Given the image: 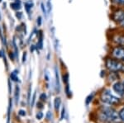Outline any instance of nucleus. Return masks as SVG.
<instances>
[{"mask_svg":"<svg viewBox=\"0 0 124 123\" xmlns=\"http://www.w3.org/2000/svg\"><path fill=\"white\" fill-rule=\"evenodd\" d=\"M99 117L103 122L113 123V122H117L120 120L119 113L113 108H103L101 110Z\"/></svg>","mask_w":124,"mask_h":123,"instance_id":"f257e3e1","label":"nucleus"},{"mask_svg":"<svg viewBox=\"0 0 124 123\" xmlns=\"http://www.w3.org/2000/svg\"><path fill=\"white\" fill-rule=\"evenodd\" d=\"M101 100L103 102L109 105H114L117 104L119 102V99L115 97L113 94H111L109 90H103V93L101 94Z\"/></svg>","mask_w":124,"mask_h":123,"instance_id":"f03ea898","label":"nucleus"},{"mask_svg":"<svg viewBox=\"0 0 124 123\" xmlns=\"http://www.w3.org/2000/svg\"><path fill=\"white\" fill-rule=\"evenodd\" d=\"M106 67L109 69L110 71L113 72H117V71H123L124 65L118 60L113 59H107L105 62Z\"/></svg>","mask_w":124,"mask_h":123,"instance_id":"7ed1b4c3","label":"nucleus"},{"mask_svg":"<svg viewBox=\"0 0 124 123\" xmlns=\"http://www.w3.org/2000/svg\"><path fill=\"white\" fill-rule=\"evenodd\" d=\"M112 19L116 22L121 23L122 22L124 21V10L118 9L115 11L112 15Z\"/></svg>","mask_w":124,"mask_h":123,"instance_id":"20e7f679","label":"nucleus"},{"mask_svg":"<svg viewBox=\"0 0 124 123\" xmlns=\"http://www.w3.org/2000/svg\"><path fill=\"white\" fill-rule=\"evenodd\" d=\"M112 55L116 59H124V47H121V46L115 47L113 50V51H112Z\"/></svg>","mask_w":124,"mask_h":123,"instance_id":"39448f33","label":"nucleus"},{"mask_svg":"<svg viewBox=\"0 0 124 123\" xmlns=\"http://www.w3.org/2000/svg\"><path fill=\"white\" fill-rule=\"evenodd\" d=\"M113 90L120 96L124 95V84L121 82H117L113 85Z\"/></svg>","mask_w":124,"mask_h":123,"instance_id":"423d86ee","label":"nucleus"},{"mask_svg":"<svg viewBox=\"0 0 124 123\" xmlns=\"http://www.w3.org/2000/svg\"><path fill=\"white\" fill-rule=\"evenodd\" d=\"M20 7H21V2H20L19 0H17V1H16L15 3H11V7L13 9H14V10L19 9Z\"/></svg>","mask_w":124,"mask_h":123,"instance_id":"0eeeda50","label":"nucleus"},{"mask_svg":"<svg viewBox=\"0 0 124 123\" xmlns=\"http://www.w3.org/2000/svg\"><path fill=\"white\" fill-rule=\"evenodd\" d=\"M61 100L60 98H55V101H54V105H55V108L58 110L61 106Z\"/></svg>","mask_w":124,"mask_h":123,"instance_id":"6e6552de","label":"nucleus"},{"mask_svg":"<svg viewBox=\"0 0 124 123\" xmlns=\"http://www.w3.org/2000/svg\"><path fill=\"white\" fill-rule=\"evenodd\" d=\"M55 80H56V88L58 90H60V82H59V74H58L57 67H55Z\"/></svg>","mask_w":124,"mask_h":123,"instance_id":"1a4fd4ad","label":"nucleus"},{"mask_svg":"<svg viewBox=\"0 0 124 123\" xmlns=\"http://www.w3.org/2000/svg\"><path fill=\"white\" fill-rule=\"evenodd\" d=\"M11 109H12V101H9V106H8V122L7 123L10 122V113H11Z\"/></svg>","mask_w":124,"mask_h":123,"instance_id":"9d476101","label":"nucleus"},{"mask_svg":"<svg viewBox=\"0 0 124 123\" xmlns=\"http://www.w3.org/2000/svg\"><path fill=\"white\" fill-rule=\"evenodd\" d=\"M18 98H19V87L17 86L15 88V101L16 103H17L18 102Z\"/></svg>","mask_w":124,"mask_h":123,"instance_id":"9b49d317","label":"nucleus"},{"mask_svg":"<svg viewBox=\"0 0 124 123\" xmlns=\"http://www.w3.org/2000/svg\"><path fill=\"white\" fill-rule=\"evenodd\" d=\"M11 79L13 81H15V82H17V81H18V79H17V71H14V72H13L11 74Z\"/></svg>","mask_w":124,"mask_h":123,"instance_id":"f8f14e48","label":"nucleus"},{"mask_svg":"<svg viewBox=\"0 0 124 123\" xmlns=\"http://www.w3.org/2000/svg\"><path fill=\"white\" fill-rule=\"evenodd\" d=\"M93 94H89V96L87 97V98H86V101H85V103L86 105H89V102L92 101V99H93Z\"/></svg>","mask_w":124,"mask_h":123,"instance_id":"ddd939ff","label":"nucleus"},{"mask_svg":"<svg viewBox=\"0 0 124 123\" xmlns=\"http://www.w3.org/2000/svg\"><path fill=\"white\" fill-rule=\"evenodd\" d=\"M63 80H64V82H65V84H68V82H69V74H65V75H64V76H63Z\"/></svg>","mask_w":124,"mask_h":123,"instance_id":"4468645a","label":"nucleus"},{"mask_svg":"<svg viewBox=\"0 0 124 123\" xmlns=\"http://www.w3.org/2000/svg\"><path fill=\"white\" fill-rule=\"evenodd\" d=\"M119 116H120V119L124 122V108L122 109L121 112H119Z\"/></svg>","mask_w":124,"mask_h":123,"instance_id":"2eb2a0df","label":"nucleus"},{"mask_svg":"<svg viewBox=\"0 0 124 123\" xmlns=\"http://www.w3.org/2000/svg\"><path fill=\"white\" fill-rule=\"evenodd\" d=\"M37 118L38 119V120H40V119H41L43 117V113L42 112H37Z\"/></svg>","mask_w":124,"mask_h":123,"instance_id":"dca6fc26","label":"nucleus"},{"mask_svg":"<svg viewBox=\"0 0 124 123\" xmlns=\"http://www.w3.org/2000/svg\"><path fill=\"white\" fill-rule=\"evenodd\" d=\"M40 99H41L42 101H46V95L45 94H41V96H40Z\"/></svg>","mask_w":124,"mask_h":123,"instance_id":"f3484780","label":"nucleus"},{"mask_svg":"<svg viewBox=\"0 0 124 123\" xmlns=\"http://www.w3.org/2000/svg\"><path fill=\"white\" fill-rule=\"evenodd\" d=\"M51 1H50V0H48L47 1V7H48V13H50V12H51Z\"/></svg>","mask_w":124,"mask_h":123,"instance_id":"a211bd4d","label":"nucleus"},{"mask_svg":"<svg viewBox=\"0 0 124 123\" xmlns=\"http://www.w3.org/2000/svg\"><path fill=\"white\" fill-rule=\"evenodd\" d=\"M35 98H36V93H34V94H33V97H32V101H31V106L32 107L34 103H35Z\"/></svg>","mask_w":124,"mask_h":123,"instance_id":"6ab92c4d","label":"nucleus"},{"mask_svg":"<svg viewBox=\"0 0 124 123\" xmlns=\"http://www.w3.org/2000/svg\"><path fill=\"white\" fill-rule=\"evenodd\" d=\"M18 113H19L20 116H26V112H25V111H23V110H20Z\"/></svg>","mask_w":124,"mask_h":123,"instance_id":"aec40b11","label":"nucleus"},{"mask_svg":"<svg viewBox=\"0 0 124 123\" xmlns=\"http://www.w3.org/2000/svg\"><path fill=\"white\" fill-rule=\"evenodd\" d=\"M65 108H62V113H61V119L64 118V116H65Z\"/></svg>","mask_w":124,"mask_h":123,"instance_id":"412c9836","label":"nucleus"},{"mask_svg":"<svg viewBox=\"0 0 124 123\" xmlns=\"http://www.w3.org/2000/svg\"><path fill=\"white\" fill-rule=\"evenodd\" d=\"M41 9H42V12H43L44 14L46 15V11L45 7H44V4H43V3H41Z\"/></svg>","mask_w":124,"mask_h":123,"instance_id":"4be33fe9","label":"nucleus"},{"mask_svg":"<svg viewBox=\"0 0 124 123\" xmlns=\"http://www.w3.org/2000/svg\"><path fill=\"white\" fill-rule=\"evenodd\" d=\"M37 24H38V26H41V17H38V18H37Z\"/></svg>","mask_w":124,"mask_h":123,"instance_id":"5701e85b","label":"nucleus"},{"mask_svg":"<svg viewBox=\"0 0 124 123\" xmlns=\"http://www.w3.org/2000/svg\"><path fill=\"white\" fill-rule=\"evenodd\" d=\"M26 57H27V53L24 52V54H23V62H25V61H26Z\"/></svg>","mask_w":124,"mask_h":123,"instance_id":"b1692460","label":"nucleus"},{"mask_svg":"<svg viewBox=\"0 0 124 123\" xmlns=\"http://www.w3.org/2000/svg\"><path fill=\"white\" fill-rule=\"evenodd\" d=\"M17 17H18V18H21V17H22V13H17Z\"/></svg>","mask_w":124,"mask_h":123,"instance_id":"393cba45","label":"nucleus"},{"mask_svg":"<svg viewBox=\"0 0 124 123\" xmlns=\"http://www.w3.org/2000/svg\"><path fill=\"white\" fill-rule=\"evenodd\" d=\"M117 3H121V4H124V0H117Z\"/></svg>","mask_w":124,"mask_h":123,"instance_id":"a878e982","label":"nucleus"},{"mask_svg":"<svg viewBox=\"0 0 124 123\" xmlns=\"http://www.w3.org/2000/svg\"><path fill=\"white\" fill-rule=\"evenodd\" d=\"M47 118L48 119H50V118H51V112H48V113H47Z\"/></svg>","mask_w":124,"mask_h":123,"instance_id":"bb28decb","label":"nucleus"},{"mask_svg":"<svg viewBox=\"0 0 124 123\" xmlns=\"http://www.w3.org/2000/svg\"><path fill=\"white\" fill-rule=\"evenodd\" d=\"M120 25H121V26H122V27H124V21H123V22H122L120 23Z\"/></svg>","mask_w":124,"mask_h":123,"instance_id":"cd10ccee","label":"nucleus"},{"mask_svg":"<svg viewBox=\"0 0 124 123\" xmlns=\"http://www.w3.org/2000/svg\"><path fill=\"white\" fill-rule=\"evenodd\" d=\"M10 58H11L12 59H13V58H14V56H13V54H10Z\"/></svg>","mask_w":124,"mask_h":123,"instance_id":"c85d7f7f","label":"nucleus"},{"mask_svg":"<svg viewBox=\"0 0 124 123\" xmlns=\"http://www.w3.org/2000/svg\"><path fill=\"white\" fill-rule=\"evenodd\" d=\"M8 85H9V92H11V86H10V81H8Z\"/></svg>","mask_w":124,"mask_h":123,"instance_id":"c756f323","label":"nucleus"},{"mask_svg":"<svg viewBox=\"0 0 124 123\" xmlns=\"http://www.w3.org/2000/svg\"><path fill=\"white\" fill-rule=\"evenodd\" d=\"M34 50V45H32V47H31V51H32Z\"/></svg>","mask_w":124,"mask_h":123,"instance_id":"7c9ffc66","label":"nucleus"},{"mask_svg":"<svg viewBox=\"0 0 124 123\" xmlns=\"http://www.w3.org/2000/svg\"><path fill=\"white\" fill-rule=\"evenodd\" d=\"M123 71H124V67H123Z\"/></svg>","mask_w":124,"mask_h":123,"instance_id":"2f4dec72","label":"nucleus"},{"mask_svg":"<svg viewBox=\"0 0 124 123\" xmlns=\"http://www.w3.org/2000/svg\"></svg>","mask_w":124,"mask_h":123,"instance_id":"473e14b6","label":"nucleus"}]
</instances>
